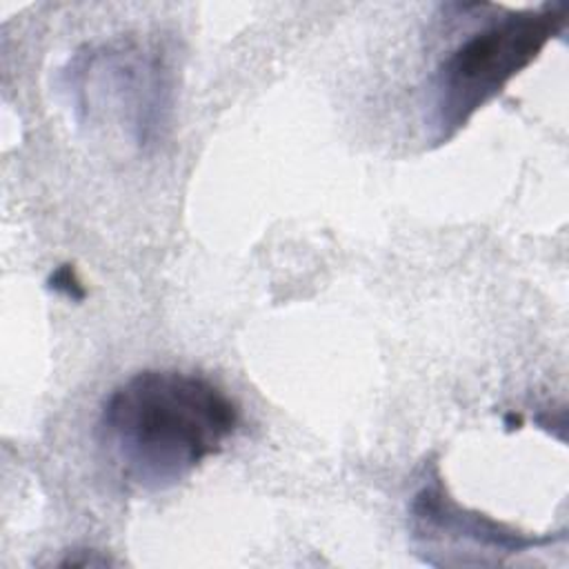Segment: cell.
<instances>
[{
    "mask_svg": "<svg viewBox=\"0 0 569 569\" xmlns=\"http://www.w3.org/2000/svg\"><path fill=\"white\" fill-rule=\"evenodd\" d=\"M411 516L418 538H425L429 542L447 538L451 542L480 547L485 549V553H489L487 549H491V553H518L553 540L549 536L536 538L507 529L505 525L482 513L462 509L442 491L440 480H433L416 493L411 502Z\"/></svg>",
    "mask_w": 569,
    "mask_h": 569,
    "instance_id": "3",
    "label": "cell"
},
{
    "mask_svg": "<svg viewBox=\"0 0 569 569\" xmlns=\"http://www.w3.org/2000/svg\"><path fill=\"white\" fill-rule=\"evenodd\" d=\"M238 425V405L211 380L144 369L104 398L96 438L122 480L158 491L218 453Z\"/></svg>",
    "mask_w": 569,
    "mask_h": 569,
    "instance_id": "1",
    "label": "cell"
},
{
    "mask_svg": "<svg viewBox=\"0 0 569 569\" xmlns=\"http://www.w3.org/2000/svg\"><path fill=\"white\" fill-rule=\"evenodd\" d=\"M562 4L507 13L465 38L431 76V122L436 140H449L505 84L529 67L562 29Z\"/></svg>",
    "mask_w": 569,
    "mask_h": 569,
    "instance_id": "2",
    "label": "cell"
},
{
    "mask_svg": "<svg viewBox=\"0 0 569 569\" xmlns=\"http://www.w3.org/2000/svg\"><path fill=\"white\" fill-rule=\"evenodd\" d=\"M49 284H51L53 291L64 293V296H69L71 300H80V298L84 296V289H82L80 280L76 278V271H73L69 264L58 267V269L51 273Z\"/></svg>",
    "mask_w": 569,
    "mask_h": 569,
    "instance_id": "4",
    "label": "cell"
}]
</instances>
